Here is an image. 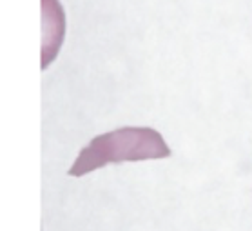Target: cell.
Segmentation results:
<instances>
[{
    "mask_svg": "<svg viewBox=\"0 0 252 231\" xmlns=\"http://www.w3.org/2000/svg\"><path fill=\"white\" fill-rule=\"evenodd\" d=\"M171 150L160 131L153 127H120L109 133L98 135L78 153L69 169L71 177H82L105 168L107 164L140 162L151 158H167Z\"/></svg>",
    "mask_w": 252,
    "mask_h": 231,
    "instance_id": "obj_1",
    "label": "cell"
}]
</instances>
